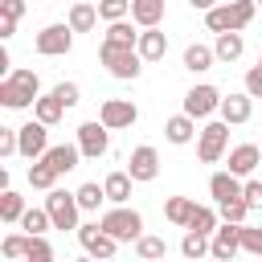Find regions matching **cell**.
<instances>
[{
	"label": "cell",
	"mask_w": 262,
	"mask_h": 262,
	"mask_svg": "<svg viewBox=\"0 0 262 262\" xmlns=\"http://www.w3.org/2000/svg\"><path fill=\"white\" fill-rule=\"evenodd\" d=\"M184 111H188L192 119H205V115L221 111V90H217V86H192V90L184 94Z\"/></svg>",
	"instance_id": "12"
},
{
	"label": "cell",
	"mask_w": 262,
	"mask_h": 262,
	"mask_svg": "<svg viewBox=\"0 0 262 262\" xmlns=\"http://www.w3.org/2000/svg\"><path fill=\"white\" fill-rule=\"evenodd\" d=\"M213 61H217V53H213L209 45H188V49H184V70H192V74L209 70Z\"/></svg>",
	"instance_id": "26"
},
{
	"label": "cell",
	"mask_w": 262,
	"mask_h": 262,
	"mask_svg": "<svg viewBox=\"0 0 262 262\" xmlns=\"http://www.w3.org/2000/svg\"><path fill=\"white\" fill-rule=\"evenodd\" d=\"M258 164H262L258 143H237V147L229 151V172H233V176H254Z\"/></svg>",
	"instance_id": "15"
},
{
	"label": "cell",
	"mask_w": 262,
	"mask_h": 262,
	"mask_svg": "<svg viewBox=\"0 0 262 262\" xmlns=\"http://www.w3.org/2000/svg\"><path fill=\"white\" fill-rule=\"evenodd\" d=\"M41 78L33 74V70H12L4 82H0V102L8 106V111H25V106H33L41 94Z\"/></svg>",
	"instance_id": "1"
},
{
	"label": "cell",
	"mask_w": 262,
	"mask_h": 262,
	"mask_svg": "<svg viewBox=\"0 0 262 262\" xmlns=\"http://www.w3.org/2000/svg\"><path fill=\"white\" fill-rule=\"evenodd\" d=\"M135 254H139V258H164L168 246H164V237H139V242H135Z\"/></svg>",
	"instance_id": "41"
},
{
	"label": "cell",
	"mask_w": 262,
	"mask_h": 262,
	"mask_svg": "<svg viewBox=\"0 0 262 262\" xmlns=\"http://www.w3.org/2000/svg\"><path fill=\"white\" fill-rule=\"evenodd\" d=\"M225 147H229V123H225V119H221V123H205V127H201V139H196L201 164H217V160L225 156Z\"/></svg>",
	"instance_id": "5"
},
{
	"label": "cell",
	"mask_w": 262,
	"mask_h": 262,
	"mask_svg": "<svg viewBox=\"0 0 262 262\" xmlns=\"http://www.w3.org/2000/svg\"><path fill=\"white\" fill-rule=\"evenodd\" d=\"M20 217H25V196L12 192V188H4V192H0V221L12 225V221H20Z\"/></svg>",
	"instance_id": "28"
},
{
	"label": "cell",
	"mask_w": 262,
	"mask_h": 262,
	"mask_svg": "<svg viewBox=\"0 0 262 262\" xmlns=\"http://www.w3.org/2000/svg\"><path fill=\"white\" fill-rule=\"evenodd\" d=\"M33 115H37L41 123H49V127H53V123H57V119L66 115V102H61V98H57V94L49 90L45 98H37V102H33Z\"/></svg>",
	"instance_id": "25"
},
{
	"label": "cell",
	"mask_w": 262,
	"mask_h": 262,
	"mask_svg": "<svg viewBox=\"0 0 262 262\" xmlns=\"http://www.w3.org/2000/svg\"><path fill=\"white\" fill-rule=\"evenodd\" d=\"M209 246H213V242H209V233L188 229V233H184V242H180V254H184V258H205V254H209Z\"/></svg>",
	"instance_id": "33"
},
{
	"label": "cell",
	"mask_w": 262,
	"mask_h": 262,
	"mask_svg": "<svg viewBox=\"0 0 262 262\" xmlns=\"http://www.w3.org/2000/svg\"><path fill=\"white\" fill-rule=\"evenodd\" d=\"M242 250L254 254V258H262V229L258 225H246L242 221Z\"/></svg>",
	"instance_id": "40"
},
{
	"label": "cell",
	"mask_w": 262,
	"mask_h": 262,
	"mask_svg": "<svg viewBox=\"0 0 262 262\" xmlns=\"http://www.w3.org/2000/svg\"><path fill=\"white\" fill-rule=\"evenodd\" d=\"M0 12L12 16V20H20L25 16V0H0Z\"/></svg>",
	"instance_id": "46"
},
{
	"label": "cell",
	"mask_w": 262,
	"mask_h": 262,
	"mask_svg": "<svg viewBox=\"0 0 262 262\" xmlns=\"http://www.w3.org/2000/svg\"><path fill=\"white\" fill-rule=\"evenodd\" d=\"M209 192H213L217 205H221V201H233V196H242V176H233L229 168H225V172H213V176H209Z\"/></svg>",
	"instance_id": "19"
},
{
	"label": "cell",
	"mask_w": 262,
	"mask_h": 262,
	"mask_svg": "<svg viewBox=\"0 0 262 262\" xmlns=\"http://www.w3.org/2000/svg\"><path fill=\"white\" fill-rule=\"evenodd\" d=\"M188 4H192V8H201V12H209V8L217 4V0H188Z\"/></svg>",
	"instance_id": "48"
},
{
	"label": "cell",
	"mask_w": 262,
	"mask_h": 262,
	"mask_svg": "<svg viewBox=\"0 0 262 262\" xmlns=\"http://www.w3.org/2000/svg\"><path fill=\"white\" fill-rule=\"evenodd\" d=\"M131 25L135 20H127V16L123 20H111L106 25V41H115V45H139V33H131Z\"/></svg>",
	"instance_id": "32"
},
{
	"label": "cell",
	"mask_w": 262,
	"mask_h": 262,
	"mask_svg": "<svg viewBox=\"0 0 262 262\" xmlns=\"http://www.w3.org/2000/svg\"><path fill=\"white\" fill-rule=\"evenodd\" d=\"M66 20H70V29H74V33H90V29L98 25V4H94V0H78V4L70 8V16H66Z\"/></svg>",
	"instance_id": "20"
},
{
	"label": "cell",
	"mask_w": 262,
	"mask_h": 262,
	"mask_svg": "<svg viewBox=\"0 0 262 262\" xmlns=\"http://www.w3.org/2000/svg\"><path fill=\"white\" fill-rule=\"evenodd\" d=\"M192 213H196V201H192V196H168V205H164V217H168L172 225H184V229H188Z\"/></svg>",
	"instance_id": "24"
},
{
	"label": "cell",
	"mask_w": 262,
	"mask_h": 262,
	"mask_svg": "<svg viewBox=\"0 0 262 262\" xmlns=\"http://www.w3.org/2000/svg\"><path fill=\"white\" fill-rule=\"evenodd\" d=\"M41 160H49L53 168H57V176H66V172H74L78 168V160H82V147L78 143H53Z\"/></svg>",
	"instance_id": "17"
},
{
	"label": "cell",
	"mask_w": 262,
	"mask_h": 262,
	"mask_svg": "<svg viewBox=\"0 0 262 262\" xmlns=\"http://www.w3.org/2000/svg\"><path fill=\"white\" fill-rule=\"evenodd\" d=\"M254 115V94L250 90H242V94H229V98H221V119L233 127V123H246Z\"/></svg>",
	"instance_id": "14"
},
{
	"label": "cell",
	"mask_w": 262,
	"mask_h": 262,
	"mask_svg": "<svg viewBox=\"0 0 262 262\" xmlns=\"http://www.w3.org/2000/svg\"><path fill=\"white\" fill-rule=\"evenodd\" d=\"M127 172L139 180V184H147V180H156L160 176V156H156V147H135L131 151V164H127Z\"/></svg>",
	"instance_id": "13"
},
{
	"label": "cell",
	"mask_w": 262,
	"mask_h": 262,
	"mask_svg": "<svg viewBox=\"0 0 262 262\" xmlns=\"http://www.w3.org/2000/svg\"><path fill=\"white\" fill-rule=\"evenodd\" d=\"M98 16L111 25V20H123L131 16V0H98Z\"/></svg>",
	"instance_id": "37"
},
{
	"label": "cell",
	"mask_w": 262,
	"mask_h": 262,
	"mask_svg": "<svg viewBox=\"0 0 262 262\" xmlns=\"http://www.w3.org/2000/svg\"><path fill=\"white\" fill-rule=\"evenodd\" d=\"M246 90H250V94H254V98H262V61H258V66H250V70H246Z\"/></svg>",
	"instance_id": "45"
},
{
	"label": "cell",
	"mask_w": 262,
	"mask_h": 262,
	"mask_svg": "<svg viewBox=\"0 0 262 262\" xmlns=\"http://www.w3.org/2000/svg\"><path fill=\"white\" fill-rule=\"evenodd\" d=\"M139 57L143 61H160L164 53H168V37L160 33V25H151V29H139Z\"/></svg>",
	"instance_id": "16"
},
{
	"label": "cell",
	"mask_w": 262,
	"mask_h": 262,
	"mask_svg": "<svg viewBox=\"0 0 262 262\" xmlns=\"http://www.w3.org/2000/svg\"><path fill=\"white\" fill-rule=\"evenodd\" d=\"M12 33H16V20H12V16H4V12H0V37H4V41H8V37H12Z\"/></svg>",
	"instance_id": "47"
},
{
	"label": "cell",
	"mask_w": 262,
	"mask_h": 262,
	"mask_svg": "<svg viewBox=\"0 0 262 262\" xmlns=\"http://www.w3.org/2000/svg\"><path fill=\"white\" fill-rule=\"evenodd\" d=\"M37 53L41 57H61V53H70V45H74V29H70V20L66 25H45L41 33H37Z\"/></svg>",
	"instance_id": "6"
},
{
	"label": "cell",
	"mask_w": 262,
	"mask_h": 262,
	"mask_svg": "<svg viewBox=\"0 0 262 262\" xmlns=\"http://www.w3.org/2000/svg\"><path fill=\"white\" fill-rule=\"evenodd\" d=\"M12 151H20V131L0 127V156H12Z\"/></svg>",
	"instance_id": "43"
},
{
	"label": "cell",
	"mask_w": 262,
	"mask_h": 262,
	"mask_svg": "<svg viewBox=\"0 0 262 262\" xmlns=\"http://www.w3.org/2000/svg\"><path fill=\"white\" fill-rule=\"evenodd\" d=\"M98 57H102V66H106L115 78H123V82L139 78V70H143V57H139V49H135V45H115V41H102Z\"/></svg>",
	"instance_id": "2"
},
{
	"label": "cell",
	"mask_w": 262,
	"mask_h": 262,
	"mask_svg": "<svg viewBox=\"0 0 262 262\" xmlns=\"http://www.w3.org/2000/svg\"><path fill=\"white\" fill-rule=\"evenodd\" d=\"M111 127L102 123V119H94V123H82L78 127V147H82V156L86 160H98V156H106L111 151V135H106Z\"/></svg>",
	"instance_id": "7"
},
{
	"label": "cell",
	"mask_w": 262,
	"mask_h": 262,
	"mask_svg": "<svg viewBox=\"0 0 262 262\" xmlns=\"http://www.w3.org/2000/svg\"><path fill=\"white\" fill-rule=\"evenodd\" d=\"M98 119H102L111 131H127V127H135L139 111H135V102H131V98H106V102H102V111H98Z\"/></svg>",
	"instance_id": "10"
},
{
	"label": "cell",
	"mask_w": 262,
	"mask_h": 262,
	"mask_svg": "<svg viewBox=\"0 0 262 262\" xmlns=\"http://www.w3.org/2000/svg\"><path fill=\"white\" fill-rule=\"evenodd\" d=\"M229 8H233V29L242 33V29L254 20V12H258V0H229Z\"/></svg>",
	"instance_id": "36"
},
{
	"label": "cell",
	"mask_w": 262,
	"mask_h": 262,
	"mask_svg": "<svg viewBox=\"0 0 262 262\" xmlns=\"http://www.w3.org/2000/svg\"><path fill=\"white\" fill-rule=\"evenodd\" d=\"M0 254H4V258H25V254H29V233H8V237L0 242Z\"/></svg>",
	"instance_id": "39"
},
{
	"label": "cell",
	"mask_w": 262,
	"mask_h": 262,
	"mask_svg": "<svg viewBox=\"0 0 262 262\" xmlns=\"http://www.w3.org/2000/svg\"><path fill=\"white\" fill-rule=\"evenodd\" d=\"M53 94H57V98H61V102H66V111H70V106H78V102H82V90H78V86H74V82H57V86H53Z\"/></svg>",
	"instance_id": "42"
},
{
	"label": "cell",
	"mask_w": 262,
	"mask_h": 262,
	"mask_svg": "<svg viewBox=\"0 0 262 262\" xmlns=\"http://www.w3.org/2000/svg\"><path fill=\"white\" fill-rule=\"evenodd\" d=\"M131 172H111L106 180H102V188H106V201L111 205H127V196H131Z\"/></svg>",
	"instance_id": "23"
},
{
	"label": "cell",
	"mask_w": 262,
	"mask_h": 262,
	"mask_svg": "<svg viewBox=\"0 0 262 262\" xmlns=\"http://www.w3.org/2000/svg\"><path fill=\"white\" fill-rule=\"evenodd\" d=\"M205 25H209L213 33H229V29H233V8H229V4H213V8L205 12Z\"/></svg>",
	"instance_id": "31"
},
{
	"label": "cell",
	"mask_w": 262,
	"mask_h": 262,
	"mask_svg": "<svg viewBox=\"0 0 262 262\" xmlns=\"http://www.w3.org/2000/svg\"><path fill=\"white\" fill-rule=\"evenodd\" d=\"M258 61H262V53H258Z\"/></svg>",
	"instance_id": "49"
},
{
	"label": "cell",
	"mask_w": 262,
	"mask_h": 262,
	"mask_svg": "<svg viewBox=\"0 0 262 262\" xmlns=\"http://www.w3.org/2000/svg\"><path fill=\"white\" fill-rule=\"evenodd\" d=\"M209 254H213V258H221V262H229L233 254H242V221H221V225H217V233H213Z\"/></svg>",
	"instance_id": "11"
},
{
	"label": "cell",
	"mask_w": 262,
	"mask_h": 262,
	"mask_svg": "<svg viewBox=\"0 0 262 262\" xmlns=\"http://www.w3.org/2000/svg\"><path fill=\"white\" fill-rule=\"evenodd\" d=\"M94 4H98V0H94Z\"/></svg>",
	"instance_id": "50"
},
{
	"label": "cell",
	"mask_w": 262,
	"mask_h": 262,
	"mask_svg": "<svg viewBox=\"0 0 262 262\" xmlns=\"http://www.w3.org/2000/svg\"><path fill=\"white\" fill-rule=\"evenodd\" d=\"M242 196H246L250 209H262V180H246L242 184Z\"/></svg>",
	"instance_id": "44"
},
{
	"label": "cell",
	"mask_w": 262,
	"mask_h": 262,
	"mask_svg": "<svg viewBox=\"0 0 262 262\" xmlns=\"http://www.w3.org/2000/svg\"><path fill=\"white\" fill-rule=\"evenodd\" d=\"M29 184H33V188H53V184H57V168H53L49 160H33V164H29Z\"/></svg>",
	"instance_id": "27"
},
{
	"label": "cell",
	"mask_w": 262,
	"mask_h": 262,
	"mask_svg": "<svg viewBox=\"0 0 262 262\" xmlns=\"http://www.w3.org/2000/svg\"><path fill=\"white\" fill-rule=\"evenodd\" d=\"M131 20L139 29H151L164 20V0H131Z\"/></svg>",
	"instance_id": "21"
},
{
	"label": "cell",
	"mask_w": 262,
	"mask_h": 262,
	"mask_svg": "<svg viewBox=\"0 0 262 262\" xmlns=\"http://www.w3.org/2000/svg\"><path fill=\"white\" fill-rule=\"evenodd\" d=\"M164 135H168V143H192V135H201V131H196V119L188 111H180L164 123Z\"/></svg>",
	"instance_id": "18"
},
{
	"label": "cell",
	"mask_w": 262,
	"mask_h": 262,
	"mask_svg": "<svg viewBox=\"0 0 262 262\" xmlns=\"http://www.w3.org/2000/svg\"><path fill=\"white\" fill-rule=\"evenodd\" d=\"M217 225H221V213L217 209H209V205H196V213H192V221H188V229H196V233H217Z\"/></svg>",
	"instance_id": "29"
},
{
	"label": "cell",
	"mask_w": 262,
	"mask_h": 262,
	"mask_svg": "<svg viewBox=\"0 0 262 262\" xmlns=\"http://www.w3.org/2000/svg\"><path fill=\"white\" fill-rule=\"evenodd\" d=\"M217 213H221V221H246L250 205H246V196H233V201H221Z\"/></svg>",
	"instance_id": "38"
},
{
	"label": "cell",
	"mask_w": 262,
	"mask_h": 262,
	"mask_svg": "<svg viewBox=\"0 0 262 262\" xmlns=\"http://www.w3.org/2000/svg\"><path fill=\"white\" fill-rule=\"evenodd\" d=\"M242 49H246V41H242V33L237 29H229V33H217V45H213V53H217V61H237L242 57Z\"/></svg>",
	"instance_id": "22"
},
{
	"label": "cell",
	"mask_w": 262,
	"mask_h": 262,
	"mask_svg": "<svg viewBox=\"0 0 262 262\" xmlns=\"http://www.w3.org/2000/svg\"><path fill=\"white\" fill-rule=\"evenodd\" d=\"M29 262H53V246L45 242V233H29Z\"/></svg>",
	"instance_id": "35"
},
{
	"label": "cell",
	"mask_w": 262,
	"mask_h": 262,
	"mask_svg": "<svg viewBox=\"0 0 262 262\" xmlns=\"http://www.w3.org/2000/svg\"><path fill=\"white\" fill-rule=\"evenodd\" d=\"M258 4H262V0H258Z\"/></svg>",
	"instance_id": "51"
},
{
	"label": "cell",
	"mask_w": 262,
	"mask_h": 262,
	"mask_svg": "<svg viewBox=\"0 0 262 262\" xmlns=\"http://www.w3.org/2000/svg\"><path fill=\"white\" fill-rule=\"evenodd\" d=\"M78 242H82V250L90 254V258H115V250H119V242L98 225V221H90V225H78Z\"/></svg>",
	"instance_id": "8"
},
{
	"label": "cell",
	"mask_w": 262,
	"mask_h": 262,
	"mask_svg": "<svg viewBox=\"0 0 262 262\" xmlns=\"http://www.w3.org/2000/svg\"><path fill=\"white\" fill-rule=\"evenodd\" d=\"M102 201H106V188H102V184H94V180H86V184L78 188V205H82L86 213H94V209H98Z\"/></svg>",
	"instance_id": "34"
},
{
	"label": "cell",
	"mask_w": 262,
	"mask_h": 262,
	"mask_svg": "<svg viewBox=\"0 0 262 262\" xmlns=\"http://www.w3.org/2000/svg\"><path fill=\"white\" fill-rule=\"evenodd\" d=\"M16 131H20V156L25 160H41L49 151V123H41L37 115H33V123H25Z\"/></svg>",
	"instance_id": "9"
},
{
	"label": "cell",
	"mask_w": 262,
	"mask_h": 262,
	"mask_svg": "<svg viewBox=\"0 0 262 262\" xmlns=\"http://www.w3.org/2000/svg\"><path fill=\"white\" fill-rule=\"evenodd\" d=\"M20 229L25 233H45V229H53V217H49V209L41 205V209H25V217H20Z\"/></svg>",
	"instance_id": "30"
},
{
	"label": "cell",
	"mask_w": 262,
	"mask_h": 262,
	"mask_svg": "<svg viewBox=\"0 0 262 262\" xmlns=\"http://www.w3.org/2000/svg\"><path fill=\"white\" fill-rule=\"evenodd\" d=\"M45 209L53 217V229H78V192H66V188H45Z\"/></svg>",
	"instance_id": "4"
},
{
	"label": "cell",
	"mask_w": 262,
	"mask_h": 262,
	"mask_svg": "<svg viewBox=\"0 0 262 262\" xmlns=\"http://www.w3.org/2000/svg\"><path fill=\"white\" fill-rule=\"evenodd\" d=\"M115 242H139L143 237V217L135 213V209H127V205H115L111 213H102V221H98Z\"/></svg>",
	"instance_id": "3"
}]
</instances>
